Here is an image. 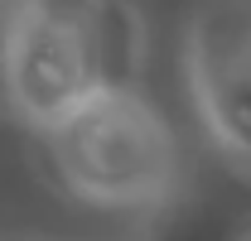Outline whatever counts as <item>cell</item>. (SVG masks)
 <instances>
[{
	"instance_id": "7a4b0ae2",
	"label": "cell",
	"mask_w": 251,
	"mask_h": 241,
	"mask_svg": "<svg viewBox=\"0 0 251 241\" xmlns=\"http://www.w3.org/2000/svg\"><path fill=\"white\" fill-rule=\"evenodd\" d=\"M5 92L15 111L53 130L68 120L97 82L87 0H25L5 29Z\"/></svg>"
},
{
	"instance_id": "3957f363",
	"label": "cell",
	"mask_w": 251,
	"mask_h": 241,
	"mask_svg": "<svg viewBox=\"0 0 251 241\" xmlns=\"http://www.w3.org/2000/svg\"><path fill=\"white\" fill-rule=\"evenodd\" d=\"M188 87L213 140L251 164V0H208L193 15Z\"/></svg>"
},
{
	"instance_id": "6da1fadb",
	"label": "cell",
	"mask_w": 251,
	"mask_h": 241,
	"mask_svg": "<svg viewBox=\"0 0 251 241\" xmlns=\"http://www.w3.org/2000/svg\"><path fill=\"white\" fill-rule=\"evenodd\" d=\"M63 179L106 208H155L174 188V140L135 92H92L53 130Z\"/></svg>"
},
{
	"instance_id": "277c9868",
	"label": "cell",
	"mask_w": 251,
	"mask_h": 241,
	"mask_svg": "<svg viewBox=\"0 0 251 241\" xmlns=\"http://www.w3.org/2000/svg\"><path fill=\"white\" fill-rule=\"evenodd\" d=\"M87 34H92L97 82L106 92H135L145 58V24L130 0H87Z\"/></svg>"
}]
</instances>
